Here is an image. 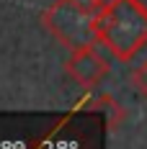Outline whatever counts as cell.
I'll return each instance as SVG.
<instances>
[{"instance_id":"3","label":"cell","mask_w":147,"mask_h":149,"mask_svg":"<svg viewBox=\"0 0 147 149\" xmlns=\"http://www.w3.org/2000/svg\"><path fill=\"white\" fill-rule=\"evenodd\" d=\"M65 72L70 74L80 88L90 90L106 77L108 62L98 54V44L85 46V49H75L72 54H70V59L65 62Z\"/></svg>"},{"instance_id":"4","label":"cell","mask_w":147,"mask_h":149,"mask_svg":"<svg viewBox=\"0 0 147 149\" xmlns=\"http://www.w3.org/2000/svg\"><path fill=\"white\" fill-rule=\"evenodd\" d=\"M132 80H134V88H137V90H139V93L147 98V62H142V67L134 72Z\"/></svg>"},{"instance_id":"1","label":"cell","mask_w":147,"mask_h":149,"mask_svg":"<svg viewBox=\"0 0 147 149\" xmlns=\"http://www.w3.org/2000/svg\"><path fill=\"white\" fill-rule=\"evenodd\" d=\"M96 31L103 52L116 62H132L147 46V8L137 0H108Z\"/></svg>"},{"instance_id":"5","label":"cell","mask_w":147,"mask_h":149,"mask_svg":"<svg viewBox=\"0 0 147 149\" xmlns=\"http://www.w3.org/2000/svg\"><path fill=\"white\" fill-rule=\"evenodd\" d=\"M137 3H139V5H142V8H147V0H137Z\"/></svg>"},{"instance_id":"2","label":"cell","mask_w":147,"mask_h":149,"mask_svg":"<svg viewBox=\"0 0 147 149\" xmlns=\"http://www.w3.org/2000/svg\"><path fill=\"white\" fill-rule=\"evenodd\" d=\"M106 8V0H54L39 21L62 46L70 52L98 44V15Z\"/></svg>"}]
</instances>
